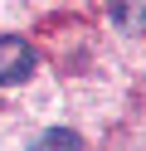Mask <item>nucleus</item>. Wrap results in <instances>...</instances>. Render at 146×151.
<instances>
[{
  "label": "nucleus",
  "mask_w": 146,
  "mask_h": 151,
  "mask_svg": "<svg viewBox=\"0 0 146 151\" xmlns=\"http://www.w3.org/2000/svg\"><path fill=\"white\" fill-rule=\"evenodd\" d=\"M29 151H83V137H78L73 127H54V132H44Z\"/></svg>",
  "instance_id": "3"
},
{
  "label": "nucleus",
  "mask_w": 146,
  "mask_h": 151,
  "mask_svg": "<svg viewBox=\"0 0 146 151\" xmlns=\"http://www.w3.org/2000/svg\"><path fill=\"white\" fill-rule=\"evenodd\" d=\"M34 68H39L34 44L19 39V34H0V88H5V83H24Z\"/></svg>",
  "instance_id": "1"
},
{
  "label": "nucleus",
  "mask_w": 146,
  "mask_h": 151,
  "mask_svg": "<svg viewBox=\"0 0 146 151\" xmlns=\"http://www.w3.org/2000/svg\"><path fill=\"white\" fill-rule=\"evenodd\" d=\"M107 15H112V24L122 34H141L146 29V0H112Z\"/></svg>",
  "instance_id": "2"
}]
</instances>
